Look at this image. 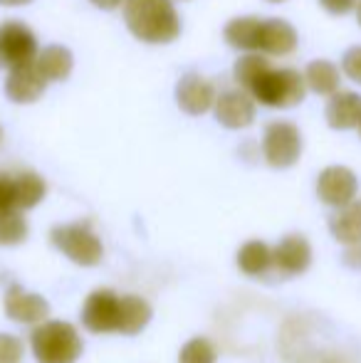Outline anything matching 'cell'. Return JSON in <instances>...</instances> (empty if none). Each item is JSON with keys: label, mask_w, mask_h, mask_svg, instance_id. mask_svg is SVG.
<instances>
[{"label": "cell", "mask_w": 361, "mask_h": 363, "mask_svg": "<svg viewBox=\"0 0 361 363\" xmlns=\"http://www.w3.org/2000/svg\"><path fill=\"white\" fill-rule=\"evenodd\" d=\"M5 314L18 324H40L50 314V301L43 294L10 287L5 294Z\"/></svg>", "instance_id": "obj_15"}, {"label": "cell", "mask_w": 361, "mask_h": 363, "mask_svg": "<svg viewBox=\"0 0 361 363\" xmlns=\"http://www.w3.org/2000/svg\"><path fill=\"white\" fill-rule=\"evenodd\" d=\"M223 38L233 50L260 52L267 57H287L297 50V30L282 18H257L243 15L233 18L223 30Z\"/></svg>", "instance_id": "obj_1"}, {"label": "cell", "mask_w": 361, "mask_h": 363, "mask_svg": "<svg viewBox=\"0 0 361 363\" xmlns=\"http://www.w3.org/2000/svg\"><path fill=\"white\" fill-rule=\"evenodd\" d=\"M82 324L91 334H111L119 329V296L109 289H96L82 306Z\"/></svg>", "instance_id": "obj_11"}, {"label": "cell", "mask_w": 361, "mask_h": 363, "mask_svg": "<svg viewBox=\"0 0 361 363\" xmlns=\"http://www.w3.org/2000/svg\"><path fill=\"white\" fill-rule=\"evenodd\" d=\"M359 178L347 166H329L317 178V196L324 206L342 208L357 198Z\"/></svg>", "instance_id": "obj_10"}, {"label": "cell", "mask_w": 361, "mask_h": 363, "mask_svg": "<svg viewBox=\"0 0 361 363\" xmlns=\"http://www.w3.org/2000/svg\"><path fill=\"white\" fill-rule=\"evenodd\" d=\"M176 104L181 111H186L188 116H203L213 109L216 104V86L208 77L198 72H186L176 82Z\"/></svg>", "instance_id": "obj_9"}, {"label": "cell", "mask_w": 361, "mask_h": 363, "mask_svg": "<svg viewBox=\"0 0 361 363\" xmlns=\"http://www.w3.org/2000/svg\"><path fill=\"white\" fill-rule=\"evenodd\" d=\"M324 119H327L329 129L334 131L357 129L361 119V94L349 89H337L332 96H327Z\"/></svg>", "instance_id": "obj_14"}, {"label": "cell", "mask_w": 361, "mask_h": 363, "mask_svg": "<svg viewBox=\"0 0 361 363\" xmlns=\"http://www.w3.org/2000/svg\"><path fill=\"white\" fill-rule=\"evenodd\" d=\"M38 52V38L23 20L13 18L0 23V65L5 69L33 65Z\"/></svg>", "instance_id": "obj_7"}, {"label": "cell", "mask_w": 361, "mask_h": 363, "mask_svg": "<svg viewBox=\"0 0 361 363\" xmlns=\"http://www.w3.org/2000/svg\"><path fill=\"white\" fill-rule=\"evenodd\" d=\"M23 341L13 334H0V363H20L23 361Z\"/></svg>", "instance_id": "obj_25"}, {"label": "cell", "mask_w": 361, "mask_h": 363, "mask_svg": "<svg viewBox=\"0 0 361 363\" xmlns=\"http://www.w3.org/2000/svg\"><path fill=\"white\" fill-rule=\"evenodd\" d=\"M342 74H347L352 82L361 84V45H354L342 55Z\"/></svg>", "instance_id": "obj_26"}, {"label": "cell", "mask_w": 361, "mask_h": 363, "mask_svg": "<svg viewBox=\"0 0 361 363\" xmlns=\"http://www.w3.org/2000/svg\"><path fill=\"white\" fill-rule=\"evenodd\" d=\"M302 131L292 121H270L262 131L260 151L270 168H277V171L292 168L302 156Z\"/></svg>", "instance_id": "obj_6"}, {"label": "cell", "mask_w": 361, "mask_h": 363, "mask_svg": "<svg viewBox=\"0 0 361 363\" xmlns=\"http://www.w3.org/2000/svg\"><path fill=\"white\" fill-rule=\"evenodd\" d=\"M354 13H357V20H359V25H361V0L357 3V10H354Z\"/></svg>", "instance_id": "obj_32"}, {"label": "cell", "mask_w": 361, "mask_h": 363, "mask_svg": "<svg viewBox=\"0 0 361 363\" xmlns=\"http://www.w3.org/2000/svg\"><path fill=\"white\" fill-rule=\"evenodd\" d=\"M38 363H77L82 356V339L67 321H40L30 336Z\"/></svg>", "instance_id": "obj_4"}, {"label": "cell", "mask_w": 361, "mask_h": 363, "mask_svg": "<svg viewBox=\"0 0 361 363\" xmlns=\"http://www.w3.org/2000/svg\"><path fill=\"white\" fill-rule=\"evenodd\" d=\"M124 23L146 45H169L181 35V15L174 0H124Z\"/></svg>", "instance_id": "obj_2"}, {"label": "cell", "mask_w": 361, "mask_h": 363, "mask_svg": "<svg viewBox=\"0 0 361 363\" xmlns=\"http://www.w3.org/2000/svg\"><path fill=\"white\" fill-rule=\"evenodd\" d=\"M329 233L342 245L361 242V203L352 201L337 208L329 218Z\"/></svg>", "instance_id": "obj_17"}, {"label": "cell", "mask_w": 361, "mask_h": 363, "mask_svg": "<svg viewBox=\"0 0 361 363\" xmlns=\"http://www.w3.org/2000/svg\"><path fill=\"white\" fill-rule=\"evenodd\" d=\"M89 3L99 10H116V8L124 5V0H89Z\"/></svg>", "instance_id": "obj_30"}, {"label": "cell", "mask_w": 361, "mask_h": 363, "mask_svg": "<svg viewBox=\"0 0 361 363\" xmlns=\"http://www.w3.org/2000/svg\"><path fill=\"white\" fill-rule=\"evenodd\" d=\"M35 67L48 82H65L74 69V55L65 45H48L35 57Z\"/></svg>", "instance_id": "obj_16"}, {"label": "cell", "mask_w": 361, "mask_h": 363, "mask_svg": "<svg viewBox=\"0 0 361 363\" xmlns=\"http://www.w3.org/2000/svg\"><path fill=\"white\" fill-rule=\"evenodd\" d=\"M0 141H3V126H0Z\"/></svg>", "instance_id": "obj_34"}, {"label": "cell", "mask_w": 361, "mask_h": 363, "mask_svg": "<svg viewBox=\"0 0 361 363\" xmlns=\"http://www.w3.org/2000/svg\"><path fill=\"white\" fill-rule=\"evenodd\" d=\"M344 264L352 269H361V242L347 245V250H344Z\"/></svg>", "instance_id": "obj_29"}, {"label": "cell", "mask_w": 361, "mask_h": 363, "mask_svg": "<svg viewBox=\"0 0 361 363\" xmlns=\"http://www.w3.org/2000/svg\"><path fill=\"white\" fill-rule=\"evenodd\" d=\"M255 106L257 101L252 99L250 91L240 89V86H233V89H226L216 96L213 114H216V121L221 126L238 131V129H248L255 121Z\"/></svg>", "instance_id": "obj_8"}, {"label": "cell", "mask_w": 361, "mask_h": 363, "mask_svg": "<svg viewBox=\"0 0 361 363\" xmlns=\"http://www.w3.org/2000/svg\"><path fill=\"white\" fill-rule=\"evenodd\" d=\"M252 99L267 109H292L307 96L304 74L292 67H267L250 89Z\"/></svg>", "instance_id": "obj_3"}, {"label": "cell", "mask_w": 361, "mask_h": 363, "mask_svg": "<svg viewBox=\"0 0 361 363\" xmlns=\"http://www.w3.org/2000/svg\"><path fill=\"white\" fill-rule=\"evenodd\" d=\"M357 3L359 0H319V5H322L327 13L337 15V18H344V15L354 13V10H357Z\"/></svg>", "instance_id": "obj_28"}, {"label": "cell", "mask_w": 361, "mask_h": 363, "mask_svg": "<svg viewBox=\"0 0 361 363\" xmlns=\"http://www.w3.org/2000/svg\"><path fill=\"white\" fill-rule=\"evenodd\" d=\"M302 74L307 82V91L319 96H332L342 86V69L329 60H312Z\"/></svg>", "instance_id": "obj_18"}, {"label": "cell", "mask_w": 361, "mask_h": 363, "mask_svg": "<svg viewBox=\"0 0 361 363\" xmlns=\"http://www.w3.org/2000/svg\"><path fill=\"white\" fill-rule=\"evenodd\" d=\"M309 264H312V247L304 235H284L272 250V267L287 277L307 272Z\"/></svg>", "instance_id": "obj_13"}, {"label": "cell", "mask_w": 361, "mask_h": 363, "mask_svg": "<svg viewBox=\"0 0 361 363\" xmlns=\"http://www.w3.org/2000/svg\"><path fill=\"white\" fill-rule=\"evenodd\" d=\"M15 188V208L18 211H33L48 193V183L35 171H20L13 176Z\"/></svg>", "instance_id": "obj_20"}, {"label": "cell", "mask_w": 361, "mask_h": 363, "mask_svg": "<svg viewBox=\"0 0 361 363\" xmlns=\"http://www.w3.org/2000/svg\"><path fill=\"white\" fill-rule=\"evenodd\" d=\"M30 235V225L25 220L23 211H8L0 216V245L3 247H15V245L25 242Z\"/></svg>", "instance_id": "obj_23"}, {"label": "cell", "mask_w": 361, "mask_h": 363, "mask_svg": "<svg viewBox=\"0 0 361 363\" xmlns=\"http://www.w3.org/2000/svg\"><path fill=\"white\" fill-rule=\"evenodd\" d=\"M238 267L248 277H265L272 267V250L262 240H250L238 250Z\"/></svg>", "instance_id": "obj_21"}, {"label": "cell", "mask_w": 361, "mask_h": 363, "mask_svg": "<svg viewBox=\"0 0 361 363\" xmlns=\"http://www.w3.org/2000/svg\"><path fill=\"white\" fill-rule=\"evenodd\" d=\"M50 240L65 257H70L74 264H82V267H94L104 257V245L89 228V223L57 225L50 233Z\"/></svg>", "instance_id": "obj_5"}, {"label": "cell", "mask_w": 361, "mask_h": 363, "mask_svg": "<svg viewBox=\"0 0 361 363\" xmlns=\"http://www.w3.org/2000/svg\"><path fill=\"white\" fill-rule=\"evenodd\" d=\"M216 346L208 339H203V336L191 339L179 354V363H216Z\"/></svg>", "instance_id": "obj_24"}, {"label": "cell", "mask_w": 361, "mask_h": 363, "mask_svg": "<svg viewBox=\"0 0 361 363\" xmlns=\"http://www.w3.org/2000/svg\"><path fill=\"white\" fill-rule=\"evenodd\" d=\"M357 129H359V134H361V119H359V126H357Z\"/></svg>", "instance_id": "obj_35"}, {"label": "cell", "mask_w": 361, "mask_h": 363, "mask_svg": "<svg viewBox=\"0 0 361 363\" xmlns=\"http://www.w3.org/2000/svg\"><path fill=\"white\" fill-rule=\"evenodd\" d=\"M267 3H287V0H267Z\"/></svg>", "instance_id": "obj_33"}, {"label": "cell", "mask_w": 361, "mask_h": 363, "mask_svg": "<svg viewBox=\"0 0 361 363\" xmlns=\"http://www.w3.org/2000/svg\"><path fill=\"white\" fill-rule=\"evenodd\" d=\"M8 211H15V188H13V176L5 171H0V216Z\"/></svg>", "instance_id": "obj_27"}, {"label": "cell", "mask_w": 361, "mask_h": 363, "mask_svg": "<svg viewBox=\"0 0 361 363\" xmlns=\"http://www.w3.org/2000/svg\"><path fill=\"white\" fill-rule=\"evenodd\" d=\"M267 67H272L270 57H267V55L243 52L240 57L235 60V65H233V79H235V86L250 91L252 84L260 79V74L265 72Z\"/></svg>", "instance_id": "obj_22"}, {"label": "cell", "mask_w": 361, "mask_h": 363, "mask_svg": "<svg viewBox=\"0 0 361 363\" xmlns=\"http://www.w3.org/2000/svg\"><path fill=\"white\" fill-rule=\"evenodd\" d=\"M33 0H0V5L5 8H20V5H30Z\"/></svg>", "instance_id": "obj_31"}, {"label": "cell", "mask_w": 361, "mask_h": 363, "mask_svg": "<svg viewBox=\"0 0 361 363\" xmlns=\"http://www.w3.org/2000/svg\"><path fill=\"white\" fill-rule=\"evenodd\" d=\"M151 304L141 296H121L119 299V334L134 336L139 331L146 329V324L151 321Z\"/></svg>", "instance_id": "obj_19"}, {"label": "cell", "mask_w": 361, "mask_h": 363, "mask_svg": "<svg viewBox=\"0 0 361 363\" xmlns=\"http://www.w3.org/2000/svg\"><path fill=\"white\" fill-rule=\"evenodd\" d=\"M50 82L40 74V69L33 65H23V67L8 69L5 77V96L15 104H33L45 94Z\"/></svg>", "instance_id": "obj_12"}]
</instances>
